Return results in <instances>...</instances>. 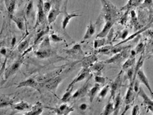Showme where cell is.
Listing matches in <instances>:
<instances>
[{
  "label": "cell",
  "instance_id": "30",
  "mask_svg": "<svg viewBox=\"0 0 153 115\" xmlns=\"http://www.w3.org/2000/svg\"><path fill=\"white\" fill-rule=\"evenodd\" d=\"M106 40L105 38H96L93 41V47L95 49H98L100 47L106 45Z\"/></svg>",
  "mask_w": 153,
  "mask_h": 115
},
{
  "label": "cell",
  "instance_id": "1",
  "mask_svg": "<svg viewBox=\"0 0 153 115\" xmlns=\"http://www.w3.org/2000/svg\"><path fill=\"white\" fill-rule=\"evenodd\" d=\"M23 61V57H19L17 60H16L13 63L6 69L4 73V79L5 80H8L12 76L17 73L19 68H21Z\"/></svg>",
  "mask_w": 153,
  "mask_h": 115
},
{
  "label": "cell",
  "instance_id": "22",
  "mask_svg": "<svg viewBox=\"0 0 153 115\" xmlns=\"http://www.w3.org/2000/svg\"><path fill=\"white\" fill-rule=\"evenodd\" d=\"M114 111H113V114L114 115H118L119 113L120 105L122 103V96L121 94H120V92L116 95V96L114 99Z\"/></svg>",
  "mask_w": 153,
  "mask_h": 115
},
{
  "label": "cell",
  "instance_id": "15",
  "mask_svg": "<svg viewBox=\"0 0 153 115\" xmlns=\"http://www.w3.org/2000/svg\"><path fill=\"white\" fill-rule=\"evenodd\" d=\"M115 22V20H112V21H108L105 22V24L103 26V28L98 34L97 35V38H104L108 35L110 30L112 28V26Z\"/></svg>",
  "mask_w": 153,
  "mask_h": 115
},
{
  "label": "cell",
  "instance_id": "13",
  "mask_svg": "<svg viewBox=\"0 0 153 115\" xmlns=\"http://www.w3.org/2000/svg\"><path fill=\"white\" fill-rule=\"evenodd\" d=\"M43 1L42 0H38V13H37V20L35 27L40 24L43 23L45 20V13H44L43 9Z\"/></svg>",
  "mask_w": 153,
  "mask_h": 115
},
{
  "label": "cell",
  "instance_id": "27",
  "mask_svg": "<svg viewBox=\"0 0 153 115\" xmlns=\"http://www.w3.org/2000/svg\"><path fill=\"white\" fill-rule=\"evenodd\" d=\"M135 57H129L127 60L125 61L122 66L123 70H127L129 68H133V66L135 65Z\"/></svg>",
  "mask_w": 153,
  "mask_h": 115
},
{
  "label": "cell",
  "instance_id": "28",
  "mask_svg": "<svg viewBox=\"0 0 153 115\" xmlns=\"http://www.w3.org/2000/svg\"><path fill=\"white\" fill-rule=\"evenodd\" d=\"M29 44H30V38L26 39L25 40L20 43L19 45H18V47H17L18 51L20 53L25 52L28 48Z\"/></svg>",
  "mask_w": 153,
  "mask_h": 115
},
{
  "label": "cell",
  "instance_id": "48",
  "mask_svg": "<svg viewBox=\"0 0 153 115\" xmlns=\"http://www.w3.org/2000/svg\"><path fill=\"white\" fill-rule=\"evenodd\" d=\"M74 107H70V108H69V109L68 110H67V111H65L64 113L62 114V115H70V114L71 113H72V112L74 111Z\"/></svg>",
  "mask_w": 153,
  "mask_h": 115
},
{
  "label": "cell",
  "instance_id": "26",
  "mask_svg": "<svg viewBox=\"0 0 153 115\" xmlns=\"http://www.w3.org/2000/svg\"><path fill=\"white\" fill-rule=\"evenodd\" d=\"M16 1L17 0H5V5L7 7V12L10 16H13V14L15 6H16Z\"/></svg>",
  "mask_w": 153,
  "mask_h": 115
},
{
  "label": "cell",
  "instance_id": "3",
  "mask_svg": "<svg viewBox=\"0 0 153 115\" xmlns=\"http://www.w3.org/2000/svg\"><path fill=\"white\" fill-rule=\"evenodd\" d=\"M135 93L134 90H133V84H129V85L128 88V90H127L125 99H124V103L126 105V108H125L124 112H123V113L122 115L126 113V111H128V109L129 108V107L131 106L132 103L135 99Z\"/></svg>",
  "mask_w": 153,
  "mask_h": 115
},
{
  "label": "cell",
  "instance_id": "5",
  "mask_svg": "<svg viewBox=\"0 0 153 115\" xmlns=\"http://www.w3.org/2000/svg\"><path fill=\"white\" fill-rule=\"evenodd\" d=\"M129 47L130 46H128V47L123 49V51L118 53L115 54L113 57L107 59V60H106L104 62L107 64H115L117 63V62H121L123 59H126V57H128V53L126 52V51Z\"/></svg>",
  "mask_w": 153,
  "mask_h": 115
},
{
  "label": "cell",
  "instance_id": "43",
  "mask_svg": "<svg viewBox=\"0 0 153 115\" xmlns=\"http://www.w3.org/2000/svg\"><path fill=\"white\" fill-rule=\"evenodd\" d=\"M43 9L45 15L48 14V13L51 9V3L50 1H45L43 3Z\"/></svg>",
  "mask_w": 153,
  "mask_h": 115
},
{
  "label": "cell",
  "instance_id": "14",
  "mask_svg": "<svg viewBox=\"0 0 153 115\" xmlns=\"http://www.w3.org/2000/svg\"><path fill=\"white\" fill-rule=\"evenodd\" d=\"M98 60L97 56L95 54H92L85 57L82 61V68L89 69V68Z\"/></svg>",
  "mask_w": 153,
  "mask_h": 115
},
{
  "label": "cell",
  "instance_id": "50",
  "mask_svg": "<svg viewBox=\"0 0 153 115\" xmlns=\"http://www.w3.org/2000/svg\"><path fill=\"white\" fill-rule=\"evenodd\" d=\"M4 41H0V49L4 47Z\"/></svg>",
  "mask_w": 153,
  "mask_h": 115
},
{
  "label": "cell",
  "instance_id": "24",
  "mask_svg": "<svg viewBox=\"0 0 153 115\" xmlns=\"http://www.w3.org/2000/svg\"><path fill=\"white\" fill-rule=\"evenodd\" d=\"M104 67H105V62L97 61L89 68V70L91 72H95V74H101Z\"/></svg>",
  "mask_w": 153,
  "mask_h": 115
},
{
  "label": "cell",
  "instance_id": "2",
  "mask_svg": "<svg viewBox=\"0 0 153 115\" xmlns=\"http://www.w3.org/2000/svg\"><path fill=\"white\" fill-rule=\"evenodd\" d=\"M122 71L120 72L118 75L117 76L115 80H114L111 84L109 85L110 87V99H115L116 95L118 93V91H119L120 87H121L122 85Z\"/></svg>",
  "mask_w": 153,
  "mask_h": 115
},
{
  "label": "cell",
  "instance_id": "25",
  "mask_svg": "<svg viewBox=\"0 0 153 115\" xmlns=\"http://www.w3.org/2000/svg\"><path fill=\"white\" fill-rule=\"evenodd\" d=\"M49 109H51V111H53V112H55L57 115H62L63 114L65 111H67V110L69 109L70 108V106L66 103H64L63 104H62L60 107H55V108H51V107H47Z\"/></svg>",
  "mask_w": 153,
  "mask_h": 115
},
{
  "label": "cell",
  "instance_id": "10",
  "mask_svg": "<svg viewBox=\"0 0 153 115\" xmlns=\"http://www.w3.org/2000/svg\"><path fill=\"white\" fill-rule=\"evenodd\" d=\"M24 87L32 88L38 90V91H40V84H39L38 82L35 80H34V78H28L27 80L21 82L20 83L18 84L17 88H24Z\"/></svg>",
  "mask_w": 153,
  "mask_h": 115
},
{
  "label": "cell",
  "instance_id": "35",
  "mask_svg": "<svg viewBox=\"0 0 153 115\" xmlns=\"http://www.w3.org/2000/svg\"><path fill=\"white\" fill-rule=\"evenodd\" d=\"M49 31V29H47V30H42L39 32L38 34L35 36V38L34 40V45H36L38 44L39 42H41V40H43V39L45 38L44 36L45 34Z\"/></svg>",
  "mask_w": 153,
  "mask_h": 115
},
{
  "label": "cell",
  "instance_id": "37",
  "mask_svg": "<svg viewBox=\"0 0 153 115\" xmlns=\"http://www.w3.org/2000/svg\"><path fill=\"white\" fill-rule=\"evenodd\" d=\"M127 72V77H128V80L129 81V84H133L135 79L134 78V68H129L128 70H126Z\"/></svg>",
  "mask_w": 153,
  "mask_h": 115
},
{
  "label": "cell",
  "instance_id": "21",
  "mask_svg": "<svg viewBox=\"0 0 153 115\" xmlns=\"http://www.w3.org/2000/svg\"><path fill=\"white\" fill-rule=\"evenodd\" d=\"M52 52L51 49H39L38 51L35 52V55L36 57L40 59H45L51 57Z\"/></svg>",
  "mask_w": 153,
  "mask_h": 115
},
{
  "label": "cell",
  "instance_id": "16",
  "mask_svg": "<svg viewBox=\"0 0 153 115\" xmlns=\"http://www.w3.org/2000/svg\"><path fill=\"white\" fill-rule=\"evenodd\" d=\"M64 52L70 56H77V55H84V51L82 50V46L80 44H74L70 49H64Z\"/></svg>",
  "mask_w": 153,
  "mask_h": 115
},
{
  "label": "cell",
  "instance_id": "32",
  "mask_svg": "<svg viewBox=\"0 0 153 115\" xmlns=\"http://www.w3.org/2000/svg\"><path fill=\"white\" fill-rule=\"evenodd\" d=\"M112 47V45H106L103 47H100L99 49H97L96 52L97 53H101L103 55H109L110 54V50Z\"/></svg>",
  "mask_w": 153,
  "mask_h": 115
},
{
  "label": "cell",
  "instance_id": "34",
  "mask_svg": "<svg viewBox=\"0 0 153 115\" xmlns=\"http://www.w3.org/2000/svg\"><path fill=\"white\" fill-rule=\"evenodd\" d=\"M149 27H150V26H147V27H146V28H142V29H141V30H139L138 32H137L136 33H135L134 34H133V35H132V36H130L129 37H128V38L125 39L124 40H123L122 42H120V43H118V44H117L116 45H115V46H117V45H121V44H123V43H126V42H128V41L131 40V39H133V38H135V36H137V35H139V34H141V32H143L145 31L146 30H147V29H148Z\"/></svg>",
  "mask_w": 153,
  "mask_h": 115
},
{
  "label": "cell",
  "instance_id": "47",
  "mask_svg": "<svg viewBox=\"0 0 153 115\" xmlns=\"http://www.w3.org/2000/svg\"><path fill=\"white\" fill-rule=\"evenodd\" d=\"M87 103H82V104H80V106H79V108L81 110V111H86L87 108Z\"/></svg>",
  "mask_w": 153,
  "mask_h": 115
},
{
  "label": "cell",
  "instance_id": "29",
  "mask_svg": "<svg viewBox=\"0 0 153 115\" xmlns=\"http://www.w3.org/2000/svg\"><path fill=\"white\" fill-rule=\"evenodd\" d=\"M11 19L17 25V28L20 30L23 31L24 30V22L23 19L22 17H13V16H12Z\"/></svg>",
  "mask_w": 153,
  "mask_h": 115
},
{
  "label": "cell",
  "instance_id": "51",
  "mask_svg": "<svg viewBox=\"0 0 153 115\" xmlns=\"http://www.w3.org/2000/svg\"><path fill=\"white\" fill-rule=\"evenodd\" d=\"M132 1H133V0H129V3H128V4L127 5V6H128V7H129L130 5H131V4L132 3Z\"/></svg>",
  "mask_w": 153,
  "mask_h": 115
},
{
  "label": "cell",
  "instance_id": "53",
  "mask_svg": "<svg viewBox=\"0 0 153 115\" xmlns=\"http://www.w3.org/2000/svg\"><path fill=\"white\" fill-rule=\"evenodd\" d=\"M0 13H1V12H0Z\"/></svg>",
  "mask_w": 153,
  "mask_h": 115
},
{
  "label": "cell",
  "instance_id": "42",
  "mask_svg": "<svg viewBox=\"0 0 153 115\" xmlns=\"http://www.w3.org/2000/svg\"><path fill=\"white\" fill-rule=\"evenodd\" d=\"M128 34H129V30L128 29L125 28L124 30H123L122 31L118 33V34L117 35V38L122 39L123 40H124V39H126L127 37H128Z\"/></svg>",
  "mask_w": 153,
  "mask_h": 115
},
{
  "label": "cell",
  "instance_id": "8",
  "mask_svg": "<svg viewBox=\"0 0 153 115\" xmlns=\"http://www.w3.org/2000/svg\"><path fill=\"white\" fill-rule=\"evenodd\" d=\"M137 77V80H139L140 83H142L143 84H144L146 86V88L149 90L151 95H152L153 91L152 90V88L151 87V85H150L148 78H147V77H146V76L145 74V72H144V71H143L142 68H139V70L137 71V72L136 78Z\"/></svg>",
  "mask_w": 153,
  "mask_h": 115
},
{
  "label": "cell",
  "instance_id": "6",
  "mask_svg": "<svg viewBox=\"0 0 153 115\" xmlns=\"http://www.w3.org/2000/svg\"><path fill=\"white\" fill-rule=\"evenodd\" d=\"M92 74L90 75L87 78V80L84 84L82 87L80 88L79 89L76 91L72 95V98L73 99H79L81 97H83L85 96V95L87 93V91L89 90V80L90 78H92Z\"/></svg>",
  "mask_w": 153,
  "mask_h": 115
},
{
  "label": "cell",
  "instance_id": "12",
  "mask_svg": "<svg viewBox=\"0 0 153 115\" xmlns=\"http://www.w3.org/2000/svg\"><path fill=\"white\" fill-rule=\"evenodd\" d=\"M32 105L29 104L27 102L21 101L17 103L12 105V109L16 112H27L31 109Z\"/></svg>",
  "mask_w": 153,
  "mask_h": 115
},
{
  "label": "cell",
  "instance_id": "40",
  "mask_svg": "<svg viewBox=\"0 0 153 115\" xmlns=\"http://www.w3.org/2000/svg\"><path fill=\"white\" fill-rule=\"evenodd\" d=\"M33 9H34V2L33 1H30L28 3L27 8H26V16H27V17H30L32 12H33Z\"/></svg>",
  "mask_w": 153,
  "mask_h": 115
},
{
  "label": "cell",
  "instance_id": "11",
  "mask_svg": "<svg viewBox=\"0 0 153 115\" xmlns=\"http://www.w3.org/2000/svg\"><path fill=\"white\" fill-rule=\"evenodd\" d=\"M137 93L139 95V96H140L143 99V103H144L146 106L148 107V109L152 113V111H153V101H152V100L151 99L149 98L148 95L146 93V92L144 91V90H143L141 87H139Z\"/></svg>",
  "mask_w": 153,
  "mask_h": 115
},
{
  "label": "cell",
  "instance_id": "52",
  "mask_svg": "<svg viewBox=\"0 0 153 115\" xmlns=\"http://www.w3.org/2000/svg\"><path fill=\"white\" fill-rule=\"evenodd\" d=\"M0 76H1V74H0Z\"/></svg>",
  "mask_w": 153,
  "mask_h": 115
},
{
  "label": "cell",
  "instance_id": "17",
  "mask_svg": "<svg viewBox=\"0 0 153 115\" xmlns=\"http://www.w3.org/2000/svg\"><path fill=\"white\" fill-rule=\"evenodd\" d=\"M44 107L40 102H38L32 107L31 109L27 112H25L24 115H40L43 112Z\"/></svg>",
  "mask_w": 153,
  "mask_h": 115
},
{
  "label": "cell",
  "instance_id": "36",
  "mask_svg": "<svg viewBox=\"0 0 153 115\" xmlns=\"http://www.w3.org/2000/svg\"><path fill=\"white\" fill-rule=\"evenodd\" d=\"M51 45H50V37L46 36L45 37L43 40H42L41 44L40 45V48L39 49H51Z\"/></svg>",
  "mask_w": 153,
  "mask_h": 115
},
{
  "label": "cell",
  "instance_id": "31",
  "mask_svg": "<svg viewBox=\"0 0 153 115\" xmlns=\"http://www.w3.org/2000/svg\"><path fill=\"white\" fill-rule=\"evenodd\" d=\"M74 88V87H72V88L68 89V90H67V91L63 94V97H62L61 99L63 103H67V102L69 101L70 99L72 97Z\"/></svg>",
  "mask_w": 153,
  "mask_h": 115
},
{
  "label": "cell",
  "instance_id": "9",
  "mask_svg": "<svg viewBox=\"0 0 153 115\" xmlns=\"http://www.w3.org/2000/svg\"><path fill=\"white\" fill-rule=\"evenodd\" d=\"M62 80H63V78L61 76H57L54 78H52L45 82V88L49 91L55 92L57 89L58 85L61 83Z\"/></svg>",
  "mask_w": 153,
  "mask_h": 115
},
{
  "label": "cell",
  "instance_id": "41",
  "mask_svg": "<svg viewBox=\"0 0 153 115\" xmlns=\"http://www.w3.org/2000/svg\"><path fill=\"white\" fill-rule=\"evenodd\" d=\"M109 90H110L109 85H105V86H104L102 88V90H101L99 92V97L100 99H104L106 96V95H107V93H108Z\"/></svg>",
  "mask_w": 153,
  "mask_h": 115
},
{
  "label": "cell",
  "instance_id": "18",
  "mask_svg": "<svg viewBox=\"0 0 153 115\" xmlns=\"http://www.w3.org/2000/svg\"><path fill=\"white\" fill-rule=\"evenodd\" d=\"M14 103L13 99L4 94L0 95V108H3L7 107H11Z\"/></svg>",
  "mask_w": 153,
  "mask_h": 115
},
{
  "label": "cell",
  "instance_id": "7",
  "mask_svg": "<svg viewBox=\"0 0 153 115\" xmlns=\"http://www.w3.org/2000/svg\"><path fill=\"white\" fill-rule=\"evenodd\" d=\"M81 15L78 14L76 12H72L71 13H68L67 11V5L64 7V16L63 19L62 21V29L64 31L66 30V28L67 27L68 24H69L70 20L74 17H78V16H80Z\"/></svg>",
  "mask_w": 153,
  "mask_h": 115
},
{
  "label": "cell",
  "instance_id": "49",
  "mask_svg": "<svg viewBox=\"0 0 153 115\" xmlns=\"http://www.w3.org/2000/svg\"><path fill=\"white\" fill-rule=\"evenodd\" d=\"M16 42H17V38H16L15 36H14V37L12 38L11 43V47H13L15 45Z\"/></svg>",
  "mask_w": 153,
  "mask_h": 115
},
{
  "label": "cell",
  "instance_id": "33",
  "mask_svg": "<svg viewBox=\"0 0 153 115\" xmlns=\"http://www.w3.org/2000/svg\"><path fill=\"white\" fill-rule=\"evenodd\" d=\"M113 111H114V103L113 102H111L110 100H109V101L106 105L105 109H104L103 115H110L113 113Z\"/></svg>",
  "mask_w": 153,
  "mask_h": 115
},
{
  "label": "cell",
  "instance_id": "44",
  "mask_svg": "<svg viewBox=\"0 0 153 115\" xmlns=\"http://www.w3.org/2000/svg\"><path fill=\"white\" fill-rule=\"evenodd\" d=\"M144 49H145L144 44H143V42H140L139 44L136 46L135 49H134V50L135 51L136 54H137L139 53H143V51H144Z\"/></svg>",
  "mask_w": 153,
  "mask_h": 115
},
{
  "label": "cell",
  "instance_id": "38",
  "mask_svg": "<svg viewBox=\"0 0 153 115\" xmlns=\"http://www.w3.org/2000/svg\"><path fill=\"white\" fill-rule=\"evenodd\" d=\"M94 80L96 84H98L100 85H104L106 83V78L102 76L101 74H95L94 77Z\"/></svg>",
  "mask_w": 153,
  "mask_h": 115
},
{
  "label": "cell",
  "instance_id": "45",
  "mask_svg": "<svg viewBox=\"0 0 153 115\" xmlns=\"http://www.w3.org/2000/svg\"><path fill=\"white\" fill-rule=\"evenodd\" d=\"M139 107L138 105H135L133 107L131 115H139Z\"/></svg>",
  "mask_w": 153,
  "mask_h": 115
},
{
  "label": "cell",
  "instance_id": "19",
  "mask_svg": "<svg viewBox=\"0 0 153 115\" xmlns=\"http://www.w3.org/2000/svg\"><path fill=\"white\" fill-rule=\"evenodd\" d=\"M96 32V26L95 24H93L92 22H90L89 24L87 26V30L84 34V37H83V41H86L87 39H89L92 36L95 34V33Z\"/></svg>",
  "mask_w": 153,
  "mask_h": 115
},
{
  "label": "cell",
  "instance_id": "39",
  "mask_svg": "<svg viewBox=\"0 0 153 115\" xmlns=\"http://www.w3.org/2000/svg\"><path fill=\"white\" fill-rule=\"evenodd\" d=\"M50 39L52 42L54 43H59L64 41V39L63 38L57 35V34H55V33H51L50 37Z\"/></svg>",
  "mask_w": 153,
  "mask_h": 115
},
{
  "label": "cell",
  "instance_id": "4",
  "mask_svg": "<svg viewBox=\"0 0 153 115\" xmlns=\"http://www.w3.org/2000/svg\"><path fill=\"white\" fill-rule=\"evenodd\" d=\"M90 73H91V71L89 69L82 68V70H81L80 72V73L77 75V76L76 78H74V80L72 81L69 84H68L67 90H68V89L72 87H74L75 84H76L77 83H78V82H82L85 80V79L88 78L91 75Z\"/></svg>",
  "mask_w": 153,
  "mask_h": 115
},
{
  "label": "cell",
  "instance_id": "23",
  "mask_svg": "<svg viewBox=\"0 0 153 115\" xmlns=\"http://www.w3.org/2000/svg\"><path fill=\"white\" fill-rule=\"evenodd\" d=\"M101 89V85L98 84H95V85L90 89V90H88L87 91V95H88V97L89 98V101L91 103H93V101L94 100V99L95 98L97 94L99 93V91H100Z\"/></svg>",
  "mask_w": 153,
  "mask_h": 115
},
{
  "label": "cell",
  "instance_id": "20",
  "mask_svg": "<svg viewBox=\"0 0 153 115\" xmlns=\"http://www.w3.org/2000/svg\"><path fill=\"white\" fill-rule=\"evenodd\" d=\"M60 13H61L60 10L58 8H56V7L52 8L50 10V11L48 13V15H47V21L49 22V24H51L53 22H54Z\"/></svg>",
  "mask_w": 153,
  "mask_h": 115
},
{
  "label": "cell",
  "instance_id": "46",
  "mask_svg": "<svg viewBox=\"0 0 153 115\" xmlns=\"http://www.w3.org/2000/svg\"><path fill=\"white\" fill-rule=\"evenodd\" d=\"M0 54L2 55L3 56H5H5H7V49H6L4 47H1V49H0Z\"/></svg>",
  "mask_w": 153,
  "mask_h": 115
}]
</instances>
